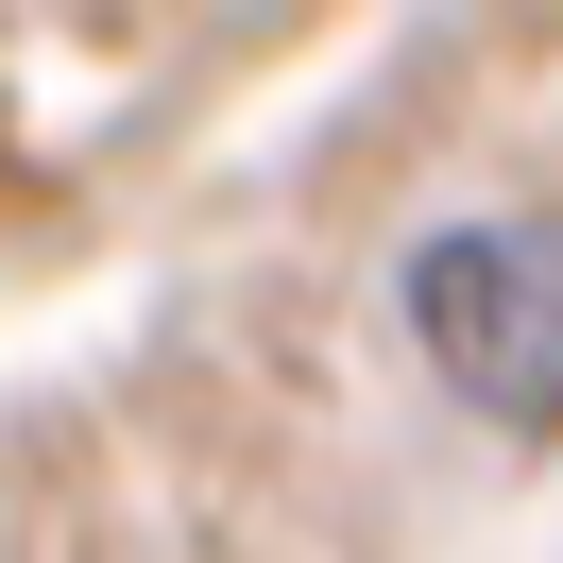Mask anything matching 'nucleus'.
Wrapping results in <instances>:
<instances>
[{
  "instance_id": "1",
  "label": "nucleus",
  "mask_w": 563,
  "mask_h": 563,
  "mask_svg": "<svg viewBox=\"0 0 563 563\" xmlns=\"http://www.w3.org/2000/svg\"><path fill=\"white\" fill-rule=\"evenodd\" d=\"M410 342L495 427H563V222H444L410 256Z\"/></svg>"
}]
</instances>
